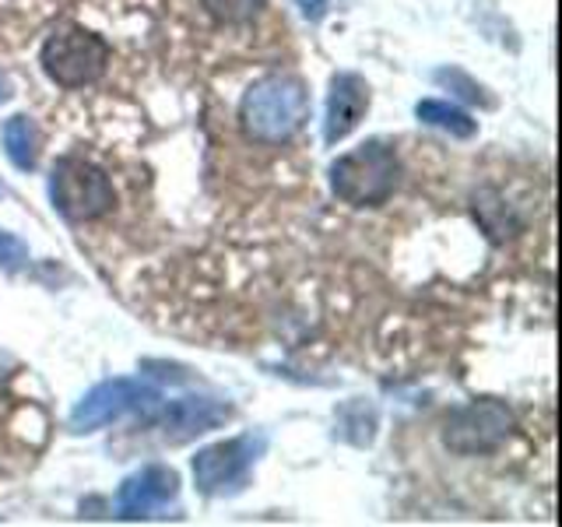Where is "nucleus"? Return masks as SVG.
Wrapping results in <instances>:
<instances>
[{
    "label": "nucleus",
    "instance_id": "9d476101",
    "mask_svg": "<svg viewBox=\"0 0 562 527\" xmlns=\"http://www.w3.org/2000/svg\"><path fill=\"white\" fill-rule=\"evenodd\" d=\"M228 415H233L228 412V404L207 401V397H183V401H172L166 408L162 426H166V436H172L176 444H183V439H190V436L215 429L218 422H225Z\"/></svg>",
    "mask_w": 562,
    "mask_h": 527
},
{
    "label": "nucleus",
    "instance_id": "9b49d317",
    "mask_svg": "<svg viewBox=\"0 0 562 527\" xmlns=\"http://www.w3.org/2000/svg\"><path fill=\"white\" fill-rule=\"evenodd\" d=\"M4 152L14 162V169H35V158H40V134H35L29 116H11L4 123Z\"/></svg>",
    "mask_w": 562,
    "mask_h": 527
},
{
    "label": "nucleus",
    "instance_id": "1a4fd4ad",
    "mask_svg": "<svg viewBox=\"0 0 562 527\" xmlns=\"http://www.w3.org/2000/svg\"><path fill=\"white\" fill-rule=\"evenodd\" d=\"M366 110H369V85L359 75H351V70L334 75L327 92V120H324L327 145H338L341 137L356 131Z\"/></svg>",
    "mask_w": 562,
    "mask_h": 527
},
{
    "label": "nucleus",
    "instance_id": "4468645a",
    "mask_svg": "<svg viewBox=\"0 0 562 527\" xmlns=\"http://www.w3.org/2000/svg\"><path fill=\"white\" fill-rule=\"evenodd\" d=\"M436 85L450 88V92H457L464 102H479V105H492V99L485 96V88L479 81H471L464 70H453V67H439L436 70Z\"/></svg>",
    "mask_w": 562,
    "mask_h": 527
},
{
    "label": "nucleus",
    "instance_id": "7ed1b4c3",
    "mask_svg": "<svg viewBox=\"0 0 562 527\" xmlns=\"http://www.w3.org/2000/svg\"><path fill=\"white\" fill-rule=\"evenodd\" d=\"M49 201L67 222H95L116 204V190L99 166L64 155L49 176Z\"/></svg>",
    "mask_w": 562,
    "mask_h": 527
},
{
    "label": "nucleus",
    "instance_id": "f3484780",
    "mask_svg": "<svg viewBox=\"0 0 562 527\" xmlns=\"http://www.w3.org/2000/svg\"><path fill=\"white\" fill-rule=\"evenodd\" d=\"M8 99V85H4V78H0V102Z\"/></svg>",
    "mask_w": 562,
    "mask_h": 527
},
{
    "label": "nucleus",
    "instance_id": "ddd939ff",
    "mask_svg": "<svg viewBox=\"0 0 562 527\" xmlns=\"http://www.w3.org/2000/svg\"><path fill=\"white\" fill-rule=\"evenodd\" d=\"M201 4L222 25H246V22H254L268 0H201Z\"/></svg>",
    "mask_w": 562,
    "mask_h": 527
},
{
    "label": "nucleus",
    "instance_id": "20e7f679",
    "mask_svg": "<svg viewBox=\"0 0 562 527\" xmlns=\"http://www.w3.org/2000/svg\"><path fill=\"white\" fill-rule=\"evenodd\" d=\"M40 60L49 81H57L60 88H85L102 78L105 64H110V43L95 32L67 29L60 35H49Z\"/></svg>",
    "mask_w": 562,
    "mask_h": 527
},
{
    "label": "nucleus",
    "instance_id": "dca6fc26",
    "mask_svg": "<svg viewBox=\"0 0 562 527\" xmlns=\"http://www.w3.org/2000/svg\"><path fill=\"white\" fill-rule=\"evenodd\" d=\"M299 11H303V18H310V22H321V18L327 14V0H295Z\"/></svg>",
    "mask_w": 562,
    "mask_h": 527
},
{
    "label": "nucleus",
    "instance_id": "423d86ee",
    "mask_svg": "<svg viewBox=\"0 0 562 527\" xmlns=\"http://www.w3.org/2000/svg\"><path fill=\"white\" fill-rule=\"evenodd\" d=\"M155 401H158V391L151 383L127 380V377L102 380L99 386H92V391L78 401V408L70 412V429H75V433H95L102 426H110V422L123 418L127 412L151 408Z\"/></svg>",
    "mask_w": 562,
    "mask_h": 527
},
{
    "label": "nucleus",
    "instance_id": "6e6552de",
    "mask_svg": "<svg viewBox=\"0 0 562 527\" xmlns=\"http://www.w3.org/2000/svg\"><path fill=\"white\" fill-rule=\"evenodd\" d=\"M176 492H180V479L176 471L166 464H148L134 471L131 479H123L116 492V514L123 520H137V517H155L158 509H166Z\"/></svg>",
    "mask_w": 562,
    "mask_h": 527
},
{
    "label": "nucleus",
    "instance_id": "f03ea898",
    "mask_svg": "<svg viewBox=\"0 0 562 527\" xmlns=\"http://www.w3.org/2000/svg\"><path fill=\"white\" fill-rule=\"evenodd\" d=\"M397 155L383 141H366V145L338 155L330 162V190L351 208H376L397 187Z\"/></svg>",
    "mask_w": 562,
    "mask_h": 527
},
{
    "label": "nucleus",
    "instance_id": "f8f14e48",
    "mask_svg": "<svg viewBox=\"0 0 562 527\" xmlns=\"http://www.w3.org/2000/svg\"><path fill=\"white\" fill-rule=\"evenodd\" d=\"M415 116L422 123H432V127L453 134V137H474V131H479V120H471L464 110H457V105L439 102V99H422L415 105Z\"/></svg>",
    "mask_w": 562,
    "mask_h": 527
},
{
    "label": "nucleus",
    "instance_id": "39448f33",
    "mask_svg": "<svg viewBox=\"0 0 562 527\" xmlns=\"http://www.w3.org/2000/svg\"><path fill=\"white\" fill-rule=\"evenodd\" d=\"M509 433H514V412L503 401H471L443 422V444L461 457L499 450Z\"/></svg>",
    "mask_w": 562,
    "mask_h": 527
},
{
    "label": "nucleus",
    "instance_id": "0eeeda50",
    "mask_svg": "<svg viewBox=\"0 0 562 527\" xmlns=\"http://www.w3.org/2000/svg\"><path fill=\"white\" fill-rule=\"evenodd\" d=\"M263 450V439L257 436H236V439H222V444L204 447L193 457V482L204 492V496H218L225 489H239L246 482V471L254 468L257 453Z\"/></svg>",
    "mask_w": 562,
    "mask_h": 527
},
{
    "label": "nucleus",
    "instance_id": "f257e3e1",
    "mask_svg": "<svg viewBox=\"0 0 562 527\" xmlns=\"http://www.w3.org/2000/svg\"><path fill=\"white\" fill-rule=\"evenodd\" d=\"M310 116L306 85L292 75H268L246 88L239 102V127L260 145H281L289 141Z\"/></svg>",
    "mask_w": 562,
    "mask_h": 527
},
{
    "label": "nucleus",
    "instance_id": "2eb2a0df",
    "mask_svg": "<svg viewBox=\"0 0 562 527\" xmlns=\"http://www.w3.org/2000/svg\"><path fill=\"white\" fill-rule=\"evenodd\" d=\"M25 264H29V246L14 233H4V228H0V268L18 271V268H25Z\"/></svg>",
    "mask_w": 562,
    "mask_h": 527
}]
</instances>
